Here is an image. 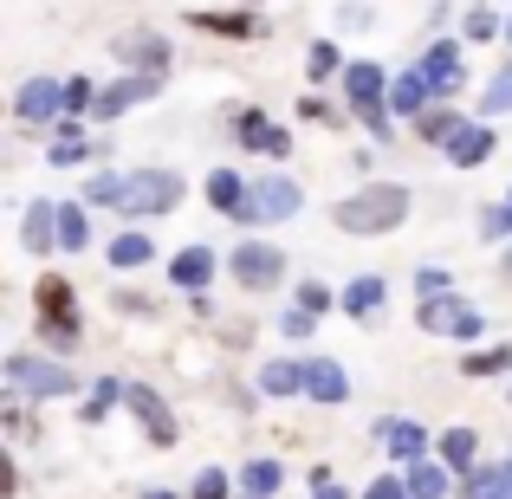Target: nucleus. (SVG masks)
Masks as SVG:
<instances>
[{
	"instance_id": "34",
	"label": "nucleus",
	"mask_w": 512,
	"mask_h": 499,
	"mask_svg": "<svg viewBox=\"0 0 512 499\" xmlns=\"http://www.w3.org/2000/svg\"><path fill=\"white\" fill-rule=\"evenodd\" d=\"M480 111H487V117H512V59L487 78V91H480Z\"/></svg>"
},
{
	"instance_id": "26",
	"label": "nucleus",
	"mask_w": 512,
	"mask_h": 499,
	"mask_svg": "<svg viewBox=\"0 0 512 499\" xmlns=\"http://www.w3.org/2000/svg\"><path fill=\"white\" fill-rule=\"evenodd\" d=\"M461 130H467V124L448 111V104H435L428 117H415V143H428V150H448V143L461 137Z\"/></svg>"
},
{
	"instance_id": "37",
	"label": "nucleus",
	"mask_w": 512,
	"mask_h": 499,
	"mask_svg": "<svg viewBox=\"0 0 512 499\" xmlns=\"http://www.w3.org/2000/svg\"><path fill=\"white\" fill-rule=\"evenodd\" d=\"M117 201H124V175H117V169H98L85 182V208H117Z\"/></svg>"
},
{
	"instance_id": "45",
	"label": "nucleus",
	"mask_w": 512,
	"mask_h": 499,
	"mask_svg": "<svg viewBox=\"0 0 512 499\" xmlns=\"http://www.w3.org/2000/svg\"><path fill=\"white\" fill-rule=\"evenodd\" d=\"M299 117H305V124H338V111H331L325 98H312V91L299 98Z\"/></svg>"
},
{
	"instance_id": "50",
	"label": "nucleus",
	"mask_w": 512,
	"mask_h": 499,
	"mask_svg": "<svg viewBox=\"0 0 512 499\" xmlns=\"http://www.w3.org/2000/svg\"><path fill=\"white\" fill-rule=\"evenodd\" d=\"M318 499H344V493H338V487H325V493H318Z\"/></svg>"
},
{
	"instance_id": "21",
	"label": "nucleus",
	"mask_w": 512,
	"mask_h": 499,
	"mask_svg": "<svg viewBox=\"0 0 512 499\" xmlns=\"http://www.w3.org/2000/svg\"><path fill=\"white\" fill-rule=\"evenodd\" d=\"M20 247L26 253H52V247H59V201H33V208H26Z\"/></svg>"
},
{
	"instance_id": "35",
	"label": "nucleus",
	"mask_w": 512,
	"mask_h": 499,
	"mask_svg": "<svg viewBox=\"0 0 512 499\" xmlns=\"http://www.w3.org/2000/svg\"><path fill=\"white\" fill-rule=\"evenodd\" d=\"M344 65H350V59L331 46V39H312V46H305V72H312V85H318V78H331V72L344 78Z\"/></svg>"
},
{
	"instance_id": "8",
	"label": "nucleus",
	"mask_w": 512,
	"mask_h": 499,
	"mask_svg": "<svg viewBox=\"0 0 512 499\" xmlns=\"http://www.w3.org/2000/svg\"><path fill=\"white\" fill-rule=\"evenodd\" d=\"M156 91H163V72H124V78H111V85H98V104H91V117H98V124H111V117L137 111V104L156 98Z\"/></svg>"
},
{
	"instance_id": "28",
	"label": "nucleus",
	"mask_w": 512,
	"mask_h": 499,
	"mask_svg": "<svg viewBox=\"0 0 512 499\" xmlns=\"http://www.w3.org/2000/svg\"><path fill=\"white\" fill-rule=\"evenodd\" d=\"M124 389H130V383H117V376H104V383H91V396L78 402V422H85V428H98L104 415H111L117 402H124Z\"/></svg>"
},
{
	"instance_id": "55",
	"label": "nucleus",
	"mask_w": 512,
	"mask_h": 499,
	"mask_svg": "<svg viewBox=\"0 0 512 499\" xmlns=\"http://www.w3.org/2000/svg\"><path fill=\"white\" fill-rule=\"evenodd\" d=\"M506 402H512V389H506Z\"/></svg>"
},
{
	"instance_id": "4",
	"label": "nucleus",
	"mask_w": 512,
	"mask_h": 499,
	"mask_svg": "<svg viewBox=\"0 0 512 499\" xmlns=\"http://www.w3.org/2000/svg\"><path fill=\"white\" fill-rule=\"evenodd\" d=\"M299 208H305V188L292 182V175H260V182L247 188V201H240L234 221L240 227H279V221H292Z\"/></svg>"
},
{
	"instance_id": "31",
	"label": "nucleus",
	"mask_w": 512,
	"mask_h": 499,
	"mask_svg": "<svg viewBox=\"0 0 512 499\" xmlns=\"http://www.w3.org/2000/svg\"><path fill=\"white\" fill-rule=\"evenodd\" d=\"M240 487H247L253 499H273L279 487H286V467H279V461H247V467H240Z\"/></svg>"
},
{
	"instance_id": "42",
	"label": "nucleus",
	"mask_w": 512,
	"mask_h": 499,
	"mask_svg": "<svg viewBox=\"0 0 512 499\" xmlns=\"http://www.w3.org/2000/svg\"><path fill=\"white\" fill-rule=\"evenodd\" d=\"M279 331H286V337H318V312H305V305H292V312L279 318Z\"/></svg>"
},
{
	"instance_id": "41",
	"label": "nucleus",
	"mask_w": 512,
	"mask_h": 499,
	"mask_svg": "<svg viewBox=\"0 0 512 499\" xmlns=\"http://www.w3.org/2000/svg\"><path fill=\"white\" fill-rule=\"evenodd\" d=\"M299 305H305V312H318V318H325L331 305H338V292H331V286H318V279H305V286H299Z\"/></svg>"
},
{
	"instance_id": "16",
	"label": "nucleus",
	"mask_w": 512,
	"mask_h": 499,
	"mask_svg": "<svg viewBox=\"0 0 512 499\" xmlns=\"http://www.w3.org/2000/svg\"><path fill=\"white\" fill-rule=\"evenodd\" d=\"M435 111V85H428L422 65H409V72L389 85V117H402V124H415V117Z\"/></svg>"
},
{
	"instance_id": "27",
	"label": "nucleus",
	"mask_w": 512,
	"mask_h": 499,
	"mask_svg": "<svg viewBox=\"0 0 512 499\" xmlns=\"http://www.w3.org/2000/svg\"><path fill=\"white\" fill-rule=\"evenodd\" d=\"M454 467L448 461H422V467H409V499H448L454 493Z\"/></svg>"
},
{
	"instance_id": "22",
	"label": "nucleus",
	"mask_w": 512,
	"mask_h": 499,
	"mask_svg": "<svg viewBox=\"0 0 512 499\" xmlns=\"http://www.w3.org/2000/svg\"><path fill=\"white\" fill-rule=\"evenodd\" d=\"M493 143H500V137H493L487 124H467L461 137L448 143V163H454V169H480V163H487V156H493Z\"/></svg>"
},
{
	"instance_id": "1",
	"label": "nucleus",
	"mask_w": 512,
	"mask_h": 499,
	"mask_svg": "<svg viewBox=\"0 0 512 499\" xmlns=\"http://www.w3.org/2000/svg\"><path fill=\"white\" fill-rule=\"evenodd\" d=\"M331 221H338V234H350V240L396 234V227L409 221V188L402 182H363L357 195H344L338 208H331Z\"/></svg>"
},
{
	"instance_id": "49",
	"label": "nucleus",
	"mask_w": 512,
	"mask_h": 499,
	"mask_svg": "<svg viewBox=\"0 0 512 499\" xmlns=\"http://www.w3.org/2000/svg\"><path fill=\"white\" fill-rule=\"evenodd\" d=\"M500 273L512 279V240H506V253H500Z\"/></svg>"
},
{
	"instance_id": "44",
	"label": "nucleus",
	"mask_w": 512,
	"mask_h": 499,
	"mask_svg": "<svg viewBox=\"0 0 512 499\" xmlns=\"http://www.w3.org/2000/svg\"><path fill=\"white\" fill-rule=\"evenodd\" d=\"M448 286H454V279L441 273V266H422V273H415V292H422V299H441Z\"/></svg>"
},
{
	"instance_id": "47",
	"label": "nucleus",
	"mask_w": 512,
	"mask_h": 499,
	"mask_svg": "<svg viewBox=\"0 0 512 499\" xmlns=\"http://www.w3.org/2000/svg\"><path fill=\"white\" fill-rule=\"evenodd\" d=\"M7 435H13V441H33V435H39L33 415H26V409H7Z\"/></svg>"
},
{
	"instance_id": "10",
	"label": "nucleus",
	"mask_w": 512,
	"mask_h": 499,
	"mask_svg": "<svg viewBox=\"0 0 512 499\" xmlns=\"http://www.w3.org/2000/svg\"><path fill=\"white\" fill-rule=\"evenodd\" d=\"M111 52L130 65V72H169V59H175L169 39L156 33V26H124V33L111 39Z\"/></svg>"
},
{
	"instance_id": "2",
	"label": "nucleus",
	"mask_w": 512,
	"mask_h": 499,
	"mask_svg": "<svg viewBox=\"0 0 512 499\" xmlns=\"http://www.w3.org/2000/svg\"><path fill=\"white\" fill-rule=\"evenodd\" d=\"M389 85H396V78H389L376 59H350L344 65V98H350V111H357L363 130H376L383 143L396 137V130H389Z\"/></svg>"
},
{
	"instance_id": "25",
	"label": "nucleus",
	"mask_w": 512,
	"mask_h": 499,
	"mask_svg": "<svg viewBox=\"0 0 512 499\" xmlns=\"http://www.w3.org/2000/svg\"><path fill=\"white\" fill-rule=\"evenodd\" d=\"M208 208H221V214H240V201H247V175H234V169H208Z\"/></svg>"
},
{
	"instance_id": "17",
	"label": "nucleus",
	"mask_w": 512,
	"mask_h": 499,
	"mask_svg": "<svg viewBox=\"0 0 512 499\" xmlns=\"http://www.w3.org/2000/svg\"><path fill=\"white\" fill-rule=\"evenodd\" d=\"M33 305H39V325H78V292H72V279H65V273L39 279ZM78 331H85V325H78Z\"/></svg>"
},
{
	"instance_id": "5",
	"label": "nucleus",
	"mask_w": 512,
	"mask_h": 499,
	"mask_svg": "<svg viewBox=\"0 0 512 499\" xmlns=\"http://www.w3.org/2000/svg\"><path fill=\"white\" fill-rule=\"evenodd\" d=\"M182 195H188V182L175 169H137V175H124V201H117V214L150 221V214H169Z\"/></svg>"
},
{
	"instance_id": "43",
	"label": "nucleus",
	"mask_w": 512,
	"mask_h": 499,
	"mask_svg": "<svg viewBox=\"0 0 512 499\" xmlns=\"http://www.w3.org/2000/svg\"><path fill=\"white\" fill-rule=\"evenodd\" d=\"M363 499H409V480H396V474H376L370 487H363Z\"/></svg>"
},
{
	"instance_id": "12",
	"label": "nucleus",
	"mask_w": 512,
	"mask_h": 499,
	"mask_svg": "<svg viewBox=\"0 0 512 499\" xmlns=\"http://www.w3.org/2000/svg\"><path fill=\"white\" fill-rule=\"evenodd\" d=\"M428 72V85H435V98H454V91L467 85V52H461V39H435V46L415 59Z\"/></svg>"
},
{
	"instance_id": "23",
	"label": "nucleus",
	"mask_w": 512,
	"mask_h": 499,
	"mask_svg": "<svg viewBox=\"0 0 512 499\" xmlns=\"http://www.w3.org/2000/svg\"><path fill=\"white\" fill-rule=\"evenodd\" d=\"M260 396H305V363H292V357L260 363Z\"/></svg>"
},
{
	"instance_id": "6",
	"label": "nucleus",
	"mask_w": 512,
	"mask_h": 499,
	"mask_svg": "<svg viewBox=\"0 0 512 499\" xmlns=\"http://www.w3.org/2000/svg\"><path fill=\"white\" fill-rule=\"evenodd\" d=\"M415 331H428V337H461V344H474V337L487 331V318H480L467 299L441 292V299H422V305H415Z\"/></svg>"
},
{
	"instance_id": "7",
	"label": "nucleus",
	"mask_w": 512,
	"mask_h": 499,
	"mask_svg": "<svg viewBox=\"0 0 512 499\" xmlns=\"http://www.w3.org/2000/svg\"><path fill=\"white\" fill-rule=\"evenodd\" d=\"M227 273L247 292H273L279 279H286V253H279L273 240H240V247L227 253Z\"/></svg>"
},
{
	"instance_id": "19",
	"label": "nucleus",
	"mask_w": 512,
	"mask_h": 499,
	"mask_svg": "<svg viewBox=\"0 0 512 499\" xmlns=\"http://www.w3.org/2000/svg\"><path fill=\"white\" fill-rule=\"evenodd\" d=\"M305 396L325 402V409H338V402H350V376L338 357H305Z\"/></svg>"
},
{
	"instance_id": "29",
	"label": "nucleus",
	"mask_w": 512,
	"mask_h": 499,
	"mask_svg": "<svg viewBox=\"0 0 512 499\" xmlns=\"http://www.w3.org/2000/svg\"><path fill=\"white\" fill-rule=\"evenodd\" d=\"M104 253H111L117 273H137V266H150V260H156V240H150V234H117Z\"/></svg>"
},
{
	"instance_id": "33",
	"label": "nucleus",
	"mask_w": 512,
	"mask_h": 499,
	"mask_svg": "<svg viewBox=\"0 0 512 499\" xmlns=\"http://www.w3.org/2000/svg\"><path fill=\"white\" fill-rule=\"evenodd\" d=\"M506 370H512V344H487L461 357V376H506Z\"/></svg>"
},
{
	"instance_id": "36",
	"label": "nucleus",
	"mask_w": 512,
	"mask_h": 499,
	"mask_svg": "<svg viewBox=\"0 0 512 499\" xmlns=\"http://www.w3.org/2000/svg\"><path fill=\"white\" fill-rule=\"evenodd\" d=\"M461 33H467V46H474V39H493V33H506V20L487 7V0H474V7L461 13Z\"/></svg>"
},
{
	"instance_id": "54",
	"label": "nucleus",
	"mask_w": 512,
	"mask_h": 499,
	"mask_svg": "<svg viewBox=\"0 0 512 499\" xmlns=\"http://www.w3.org/2000/svg\"><path fill=\"white\" fill-rule=\"evenodd\" d=\"M506 208H512V188H506Z\"/></svg>"
},
{
	"instance_id": "13",
	"label": "nucleus",
	"mask_w": 512,
	"mask_h": 499,
	"mask_svg": "<svg viewBox=\"0 0 512 499\" xmlns=\"http://www.w3.org/2000/svg\"><path fill=\"white\" fill-rule=\"evenodd\" d=\"M188 26H195V33H208V39H266V33H273V26H266V13H253V7H234V13L195 7V13H188Z\"/></svg>"
},
{
	"instance_id": "40",
	"label": "nucleus",
	"mask_w": 512,
	"mask_h": 499,
	"mask_svg": "<svg viewBox=\"0 0 512 499\" xmlns=\"http://www.w3.org/2000/svg\"><path fill=\"white\" fill-rule=\"evenodd\" d=\"M480 240H512V208H506V201L480 214Z\"/></svg>"
},
{
	"instance_id": "38",
	"label": "nucleus",
	"mask_w": 512,
	"mask_h": 499,
	"mask_svg": "<svg viewBox=\"0 0 512 499\" xmlns=\"http://www.w3.org/2000/svg\"><path fill=\"white\" fill-rule=\"evenodd\" d=\"M98 104V85L91 78H65V117H85Z\"/></svg>"
},
{
	"instance_id": "57",
	"label": "nucleus",
	"mask_w": 512,
	"mask_h": 499,
	"mask_svg": "<svg viewBox=\"0 0 512 499\" xmlns=\"http://www.w3.org/2000/svg\"><path fill=\"white\" fill-rule=\"evenodd\" d=\"M506 467H512V461H506Z\"/></svg>"
},
{
	"instance_id": "52",
	"label": "nucleus",
	"mask_w": 512,
	"mask_h": 499,
	"mask_svg": "<svg viewBox=\"0 0 512 499\" xmlns=\"http://www.w3.org/2000/svg\"><path fill=\"white\" fill-rule=\"evenodd\" d=\"M506 46H512V20H506Z\"/></svg>"
},
{
	"instance_id": "14",
	"label": "nucleus",
	"mask_w": 512,
	"mask_h": 499,
	"mask_svg": "<svg viewBox=\"0 0 512 499\" xmlns=\"http://www.w3.org/2000/svg\"><path fill=\"white\" fill-rule=\"evenodd\" d=\"M376 441H383V454L402 461V467H422V454H428V428L409 422V415H383V422H376Z\"/></svg>"
},
{
	"instance_id": "39",
	"label": "nucleus",
	"mask_w": 512,
	"mask_h": 499,
	"mask_svg": "<svg viewBox=\"0 0 512 499\" xmlns=\"http://www.w3.org/2000/svg\"><path fill=\"white\" fill-rule=\"evenodd\" d=\"M227 487H234V480H227L221 467H201L195 487H188V499H227Z\"/></svg>"
},
{
	"instance_id": "51",
	"label": "nucleus",
	"mask_w": 512,
	"mask_h": 499,
	"mask_svg": "<svg viewBox=\"0 0 512 499\" xmlns=\"http://www.w3.org/2000/svg\"><path fill=\"white\" fill-rule=\"evenodd\" d=\"M143 499H175V493H163V487H156V493H143Z\"/></svg>"
},
{
	"instance_id": "53",
	"label": "nucleus",
	"mask_w": 512,
	"mask_h": 499,
	"mask_svg": "<svg viewBox=\"0 0 512 499\" xmlns=\"http://www.w3.org/2000/svg\"><path fill=\"white\" fill-rule=\"evenodd\" d=\"M240 7H260V0H240Z\"/></svg>"
},
{
	"instance_id": "24",
	"label": "nucleus",
	"mask_w": 512,
	"mask_h": 499,
	"mask_svg": "<svg viewBox=\"0 0 512 499\" xmlns=\"http://www.w3.org/2000/svg\"><path fill=\"white\" fill-rule=\"evenodd\" d=\"M454 499H512V467H474L454 487Z\"/></svg>"
},
{
	"instance_id": "11",
	"label": "nucleus",
	"mask_w": 512,
	"mask_h": 499,
	"mask_svg": "<svg viewBox=\"0 0 512 499\" xmlns=\"http://www.w3.org/2000/svg\"><path fill=\"white\" fill-rule=\"evenodd\" d=\"M13 117L20 124H59L65 117V78H26L13 91Z\"/></svg>"
},
{
	"instance_id": "48",
	"label": "nucleus",
	"mask_w": 512,
	"mask_h": 499,
	"mask_svg": "<svg viewBox=\"0 0 512 499\" xmlns=\"http://www.w3.org/2000/svg\"><path fill=\"white\" fill-rule=\"evenodd\" d=\"M338 26H357V33H363V26H376V13H370V7H357V0H344Z\"/></svg>"
},
{
	"instance_id": "30",
	"label": "nucleus",
	"mask_w": 512,
	"mask_h": 499,
	"mask_svg": "<svg viewBox=\"0 0 512 499\" xmlns=\"http://www.w3.org/2000/svg\"><path fill=\"white\" fill-rule=\"evenodd\" d=\"M435 441H441V461H448L454 474H474V454H480L474 428H448V435H435Z\"/></svg>"
},
{
	"instance_id": "46",
	"label": "nucleus",
	"mask_w": 512,
	"mask_h": 499,
	"mask_svg": "<svg viewBox=\"0 0 512 499\" xmlns=\"http://www.w3.org/2000/svg\"><path fill=\"white\" fill-rule=\"evenodd\" d=\"M85 156H91V143H52V163H59V169L85 163Z\"/></svg>"
},
{
	"instance_id": "32",
	"label": "nucleus",
	"mask_w": 512,
	"mask_h": 499,
	"mask_svg": "<svg viewBox=\"0 0 512 499\" xmlns=\"http://www.w3.org/2000/svg\"><path fill=\"white\" fill-rule=\"evenodd\" d=\"M59 247L65 253H85L91 247V221H85V208H78V201H59Z\"/></svg>"
},
{
	"instance_id": "18",
	"label": "nucleus",
	"mask_w": 512,
	"mask_h": 499,
	"mask_svg": "<svg viewBox=\"0 0 512 499\" xmlns=\"http://www.w3.org/2000/svg\"><path fill=\"white\" fill-rule=\"evenodd\" d=\"M214 266H221V260H214V247H201V240H195V247H182L169 260V286L188 292V299H201V286L214 279Z\"/></svg>"
},
{
	"instance_id": "9",
	"label": "nucleus",
	"mask_w": 512,
	"mask_h": 499,
	"mask_svg": "<svg viewBox=\"0 0 512 499\" xmlns=\"http://www.w3.org/2000/svg\"><path fill=\"white\" fill-rule=\"evenodd\" d=\"M124 409L137 415V428L156 441V448H175V441H182V428H175V409L156 396L150 383H130V389H124Z\"/></svg>"
},
{
	"instance_id": "15",
	"label": "nucleus",
	"mask_w": 512,
	"mask_h": 499,
	"mask_svg": "<svg viewBox=\"0 0 512 499\" xmlns=\"http://www.w3.org/2000/svg\"><path fill=\"white\" fill-rule=\"evenodd\" d=\"M234 137L253 156H292V130H279L266 111H234Z\"/></svg>"
},
{
	"instance_id": "20",
	"label": "nucleus",
	"mask_w": 512,
	"mask_h": 499,
	"mask_svg": "<svg viewBox=\"0 0 512 499\" xmlns=\"http://www.w3.org/2000/svg\"><path fill=\"white\" fill-rule=\"evenodd\" d=\"M383 299H389V279H383V273H357V279H350V286L338 292V312L363 325V318L383 312Z\"/></svg>"
},
{
	"instance_id": "56",
	"label": "nucleus",
	"mask_w": 512,
	"mask_h": 499,
	"mask_svg": "<svg viewBox=\"0 0 512 499\" xmlns=\"http://www.w3.org/2000/svg\"><path fill=\"white\" fill-rule=\"evenodd\" d=\"M247 499H253V493H247Z\"/></svg>"
},
{
	"instance_id": "3",
	"label": "nucleus",
	"mask_w": 512,
	"mask_h": 499,
	"mask_svg": "<svg viewBox=\"0 0 512 499\" xmlns=\"http://www.w3.org/2000/svg\"><path fill=\"white\" fill-rule=\"evenodd\" d=\"M7 389L20 402H59L72 396V370H65V357H33V350H13L7 357Z\"/></svg>"
}]
</instances>
